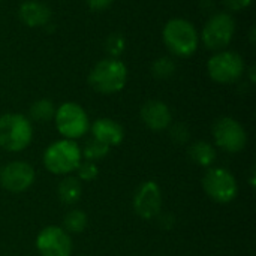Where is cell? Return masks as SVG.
<instances>
[{
	"label": "cell",
	"mask_w": 256,
	"mask_h": 256,
	"mask_svg": "<svg viewBox=\"0 0 256 256\" xmlns=\"http://www.w3.org/2000/svg\"><path fill=\"white\" fill-rule=\"evenodd\" d=\"M82 160L80 146L72 140H60L50 144L44 153L45 168L56 176H68L76 171Z\"/></svg>",
	"instance_id": "obj_1"
},
{
	"label": "cell",
	"mask_w": 256,
	"mask_h": 256,
	"mask_svg": "<svg viewBox=\"0 0 256 256\" xmlns=\"http://www.w3.org/2000/svg\"><path fill=\"white\" fill-rule=\"evenodd\" d=\"M128 80V69L118 58L100 60L88 75V84L102 94H112L120 92Z\"/></svg>",
	"instance_id": "obj_2"
},
{
	"label": "cell",
	"mask_w": 256,
	"mask_h": 256,
	"mask_svg": "<svg viewBox=\"0 0 256 256\" xmlns=\"http://www.w3.org/2000/svg\"><path fill=\"white\" fill-rule=\"evenodd\" d=\"M164 42L178 57H189L198 48V33L192 22L183 18H172L164 27Z\"/></svg>",
	"instance_id": "obj_3"
},
{
	"label": "cell",
	"mask_w": 256,
	"mask_h": 256,
	"mask_svg": "<svg viewBox=\"0 0 256 256\" xmlns=\"http://www.w3.org/2000/svg\"><path fill=\"white\" fill-rule=\"evenodd\" d=\"M33 138V128L22 114H4L0 117V147L8 152H22Z\"/></svg>",
	"instance_id": "obj_4"
},
{
	"label": "cell",
	"mask_w": 256,
	"mask_h": 256,
	"mask_svg": "<svg viewBox=\"0 0 256 256\" xmlns=\"http://www.w3.org/2000/svg\"><path fill=\"white\" fill-rule=\"evenodd\" d=\"M57 130L64 140H78L88 132V116L82 106L74 102H66L58 106L54 114Z\"/></svg>",
	"instance_id": "obj_5"
},
{
	"label": "cell",
	"mask_w": 256,
	"mask_h": 256,
	"mask_svg": "<svg viewBox=\"0 0 256 256\" xmlns=\"http://www.w3.org/2000/svg\"><path fill=\"white\" fill-rule=\"evenodd\" d=\"M202 189L210 200L220 204L231 202L238 194L236 177L225 168L208 170L202 178Z\"/></svg>",
	"instance_id": "obj_6"
},
{
	"label": "cell",
	"mask_w": 256,
	"mask_h": 256,
	"mask_svg": "<svg viewBox=\"0 0 256 256\" xmlns=\"http://www.w3.org/2000/svg\"><path fill=\"white\" fill-rule=\"evenodd\" d=\"M236 33V21L230 14L220 12L213 15L202 30V42L208 50L220 51L226 48Z\"/></svg>",
	"instance_id": "obj_7"
},
{
	"label": "cell",
	"mask_w": 256,
	"mask_h": 256,
	"mask_svg": "<svg viewBox=\"0 0 256 256\" xmlns=\"http://www.w3.org/2000/svg\"><path fill=\"white\" fill-rule=\"evenodd\" d=\"M207 70L213 81L219 84H231L243 75L244 62L242 56L234 51H220L208 60Z\"/></svg>",
	"instance_id": "obj_8"
},
{
	"label": "cell",
	"mask_w": 256,
	"mask_h": 256,
	"mask_svg": "<svg viewBox=\"0 0 256 256\" xmlns=\"http://www.w3.org/2000/svg\"><path fill=\"white\" fill-rule=\"evenodd\" d=\"M213 136L216 146L228 153L242 152L248 142V134L244 128L231 117H222L214 123Z\"/></svg>",
	"instance_id": "obj_9"
},
{
	"label": "cell",
	"mask_w": 256,
	"mask_h": 256,
	"mask_svg": "<svg viewBox=\"0 0 256 256\" xmlns=\"http://www.w3.org/2000/svg\"><path fill=\"white\" fill-rule=\"evenodd\" d=\"M36 249L40 256H70V236L60 226H46L36 237Z\"/></svg>",
	"instance_id": "obj_10"
},
{
	"label": "cell",
	"mask_w": 256,
	"mask_h": 256,
	"mask_svg": "<svg viewBox=\"0 0 256 256\" xmlns=\"http://www.w3.org/2000/svg\"><path fill=\"white\" fill-rule=\"evenodd\" d=\"M34 182V170L22 160H14L0 168V184L3 189L20 194L27 190Z\"/></svg>",
	"instance_id": "obj_11"
},
{
	"label": "cell",
	"mask_w": 256,
	"mask_h": 256,
	"mask_svg": "<svg viewBox=\"0 0 256 256\" xmlns=\"http://www.w3.org/2000/svg\"><path fill=\"white\" fill-rule=\"evenodd\" d=\"M162 194L154 182L142 183L134 196V208L142 219H153L160 213Z\"/></svg>",
	"instance_id": "obj_12"
},
{
	"label": "cell",
	"mask_w": 256,
	"mask_h": 256,
	"mask_svg": "<svg viewBox=\"0 0 256 256\" xmlns=\"http://www.w3.org/2000/svg\"><path fill=\"white\" fill-rule=\"evenodd\" d=\"M141 118L152 130H165L171 126V111L166 104L160 100H148L141 108Z\"/></svg>",
	"instance_id": "obj_13"
},
{
	"label": "cell",
	"mask_w": 256,
	"mask_h": 256,
	"mask_svg": "<svg viewBox=\"0 0 256 256\" xmlns=\"http://www.w3.org/2000/svg\"><path fill=\"white\" fill-rule=\"evenodd\" d=\"M90 129H92L93 138L98 140L99 142L105 144L110 148L122 144V141L124 138V130H123L122 124H118L117 122H114L111 118H99L92 124Z\"/></svg>",
	"instance_id": "obj_14"
},
{
	"label": "cell",
	"mask_w": 256,
	"mask_h": 256,
	"mask_svg": "<svg viewBox=\"0 0 256 256\" xmlns=\"http://www.w3.org/2000/svg\"><path fill=\"white\" fill-rule=\"evenodd\" d=\"M20 18L21 21L28 26V27H40V26H46L50 18H51V10L46 4L40 3V2H34V0H28L24 2L20 6Z\"/></svg>",
	"instance_id": "obj_15"
},
{
	"label": "cell",
	"mask_w": 256,
	"mask_h": 256,
	"mask_svg": "<svg viewBox=\"0 0 256 256\" xmlns=\"http://www.w3.org/2000/svg\"><path fill=\"white\" fill-rule=\"evenodd\" d=\"M189 158L200 166H210L216 160V150L213 148L212 144L206 141H198L190 146L189 148Z\"/></svg>",
	"instance_id": "obj_16"
},
{
	"label": "cell",
	"mask_w": 256,
	"mask_h": 256,
	"mask_svg": "<svg viewBox=\"0 0 256 256\" xmlns=\"http://www.w3.org/2000/svg\"><path fill=\"white\" fill-rule=\"evenodd\" d=\"M81 192H82L81 183H80V178L76 177H66L63 182H60L58 189H57L60 201L69 206L78 202V200L81 198Z\"/></svg>",
	"instance_id": "obj_17"
},
{
	"label": "cell",
	"mask_w": 256,
	"mask_h": 256,
	"mask_svg": "<svg viewBox=\"0 0 256 256\" xmlns=\"http://www.w3.org/2000/svg\"><path fill=\"white\" fill-rule=\"evenodd\" d=\"M56 108L50 99H39L30 106V117L36 122H48L54 117Z\"/></svg>",
	"instance_id": "obj_18"
},
{
	"label": "cell",
	"mask_w": 256,
	"mask_h": 256,
	"mask_svg": "<svg viewBox=\"0 0 256 256\" xmlns=\"http://www.w3.org/2000/svg\"><path fill=\"white\" fill-rule=\"evenodd\" d=\"M63 225H64V231L66 232H74V234H80L86 230L87 226V216L84 212L81 210H70L64 219H63Z\"/></svg>",
	"instance_id": "obj_19"
},
{
	"label": "cell",
	"mask_w": 256,
	"mask_h": 256,
	"mask_svg": "<svg viewBox=\"0 0 256 256\" xmlns=\"http://www.w3.org/2000/svg\"><path fill=\"white\" fill-rule=\"evenodd\" d=\"M108 152H110V147H106L105 144H102V142H99L98 140L92 138V140L86 144L84 150H81V154H82V158H84L86 160L96 162V160L105 158V156L108 154Z\"/></svg>",
	"instance_id": "obj_20"
},
{
	"label": "cell",
	"mask_w": 256,
	"mask_h": 256,
	"mask_svg": "<svg viewBox=\"0 0 256 256\" xmlns=\"http://www.w3.org/2000/svg\"><path fill=\"white\" fill-rule=\"evenodd\" d=\"M174 72H176V63L170 57H160L152 66V74L159 80L170 78Z\"/></svg>",
	"instance_id": "obj_21"
},
{
	"label": "cell",
	"mask_w": 256,
	"mask_h": 256,
	"mask_svg": "<svg viewBox=\"0 0 256 256\" xmlns=\"http://www.w3.org/2000/svg\"><path fill=\"white\" fill-rule=\"evenodd\" d=\"M126 48V40L123 38V34L120 33H112L108 36L106 42H105V50L106 52L111 56V58H117L122 56V52Z\"/></svg>",
	"instance_id": "obj_22"
},
{
	"label": "cell",
	"mask_w": 256,
	"mask_h": 256,
	"mask_svg": "<svg viewBox=\"0 0 256 256\" xmlns=\"http://www.w3.org/2000/svg\"><path fill=\"white\" fill-rule=\"evenodd\" d=\"M76 172H78V178L80 180L92 182L93 178L98 177L99 170H98V165L94 162H92V160H81V164L76 168Z\"/></svg>",
	"instance_id": "obj_23"
},
{
	"label": "cell",
	"mask_w": 256,
	"mask_h": 256,
	"mask_svg": "<svg viewBox=\"0 0 256 256\" xmlns=\"http://www.w3.org/2000/svg\"><path fill=\"white\" fill-rule=\"evenodd\" d=\"M170 135L178 144H183V142H186L189 140V130H188V128L183 123L172 124L171 126V130H170Z\"/></svg>",
	"instance_id": "obj_24"
},
{
	"label": "cell",
	"mask_w": 256,
	"mask_h": 256,
	"mask_svg": "<svg viewBox=\"0 0 256 256\" xmlns=\"http://www.w3.org/2000/svg\"><path fill=\"white\" fill-rule=\"evenodd\" d=\"M224 3H225V6H226L230 10L238 12V10L248 8V6L252 3V0H224Z\"/></svg>",
	"instance_id": "obj_25"
},
{
	"label": "cell",
	"mask_w": 256,
	"mask_h": 256,
	"mask_svg": "<svg viewBox=\"0 0 256 256\" xmlns=\"http://www.w3.org/2000/svg\"><path fill=\"white\" fill-rule=\"evenodd\" d=\"M114 0H87V4L90 6V9L93 10H104L106 9Z\"/></svg>",
	"instance_id": "obj_26"
},
{
	"label": "cell",
	"mask_w": 256,
	"mask_h": 256,
	"mask_svg": "<svg viewBox=\"0 0 256 256\" xmlns=\"http://www.w3.org/2000/svg\"><path fill=\"white\" fill-rule=\"evenodd\" d=\"M249 36H250V42H252V45H255V44H256V28H255V26H252V28H250V33H249Z\"/></svg>",
	"instance_id": "obj_27"
},
{
	"label": "cell",
	"mask_w": 256,
	"mask_h": 256,
	"mask_svg": "<svg viewBox=\"0 0 256 256\" xmlns=\"http://www.w3.org/2000/svg\"><path fill=\"white\" fill-rule=\"evenodd\" d=\"M249 75H250V81H252V82H256L255 66H250V69H249Z\"/></svg>",
	"instance_id": "obj_28"
}]
</instances>
